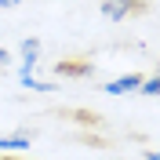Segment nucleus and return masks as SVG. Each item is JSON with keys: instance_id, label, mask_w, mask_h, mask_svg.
Masks as SVG:
<instances>
[{"instance_id": "obj_2", "label": "nucleus", "mask_w": 160, "mask_h": 160, "mask_svg": "<svg viewBox=\"0 0 160 160\" xmlns=\"http://www.w3.org/2000/svg\"><path fill=\"white\" fill-rule=\"evenodd\" d=\"M33 146V135L29 131H18V135H0V153H26Z\"/></svg>"}, {"instance_id": "obj_5", "label": "nucleus", "mask_w": 160, "mask_h": 160, "mask_svg": "<svg viewBox=\"0 0 160 160\" xmlns=\"http://www.w3.org/2000/svg\"><path fill=\"white\" fill-rule=\"evenodd\" d=\"M18 84L29 91H55V84H48V80H37L33 73H18Z\"/></svg>"}, {"instance_id": "obj_10", "label": "nucleus", "mask_w": 160, "mask_h": 160, "mask_svg": "<svg viewBox=\"0 0 160 160\" xmlns=\"http://www.w3.org/2000/svg\"><path fill=\"white\" fill-rule=\"evenodd\" d=\"M0 160H11V157H8V153H0Z\"/></svg>"}, {"instance_id": "obj_9", "label": "nucleus", "mask_w": 160, "mask_h": 160, "mask_svg": "<svg viewBox=\"0 0 160 160\" xmlns=\"http://www.w3.org/2000/svg\"><path fill=\"white\" fill-rule=\"evenodd\" d=\"M0 66H8V51L4 48H0Z\"/></svg>"}, {"instance_id": "obj_4", "label": "nucleus", "mask_w": 160, "mask_h": 160, "mask_svg": "<svg viewBox=\"0 0 160 160\" xmlns=\"http://www.w3.org/2000/svg\"><path fill=\"white\" fill-rule=\"evenodd\" d=\"M138 95H146V98H160V73H153V77H142Z\"/></svg>"}, {"instance_id": "obj_3", "label": "nucleus", "mask_w": 160, "mask_h": 160, "mask_svg": "<svg viewBox=\"0 0 160 160\" xmlns=\"http://www.w3.org/2000/svg\"><path fill=\"white\" fill-rule=\"evenodd\" d=\"M138 84H142V77H138V73H124V77L109 80L102 91H106V95H131V91H138Z\"/></svg>"}, {"instance_id": "obj_6", "label": "nucleus", "mask_w": 160, "mask_h": 160, "mask_svg": "<svg viewBox=\"0 0 160 160\" xmlns=\"http://www.w3.org/2000/svg\"><path fill=\"white\" fill-rule=\"evenodd\" d=\"M18 51H22V58H33V62H40V40L37 37H26L18 44Z\"/></svg>"}, {"instance_id": "obj_1", "label": "nucleus", "mask_w": 160, "mask_h": 160, "mask_svg": "<svg viewBox=\"0 0 160 160\" xmlns=\"http://www.w3.org/2000/svg\"><path fill=\"white\" fill-rule=\"evenodd\" d=\"M98 11L106 22H124L131 11H138V0H102Z\"/></svg>"}, {"instance_id": "obj_8", "label": "nucleus", "mask_w": 160, "mask_h": 160, "mask_svg": "<svg viewBox=\"0 0 160 160\" xmlns=\"http://www.w3.org/2000/svg\"><path fill=\"white\" fill-rule=\"evenodd\" d=\"M146 160H160V149H149V153H146Z\"/></svg>"}, {"instance_id": "obj_7", "label": "nucleus", "mask_w": 160, "mask_h": 160, "mask_svg": "<svg viewBox=\"0 0 160 160\" xmlns=\"http://www.w3.org/2000/svg\"><path fill=\"white\" fill-rule=\"evenodd\" d=\"M22 0H0V8H18Z\"/></svg>"}]
</instances>
